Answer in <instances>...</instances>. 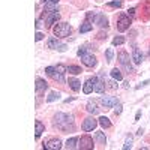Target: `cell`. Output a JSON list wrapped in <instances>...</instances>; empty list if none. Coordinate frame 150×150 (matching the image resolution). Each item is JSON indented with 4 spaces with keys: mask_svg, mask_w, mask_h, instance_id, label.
<instances>
[{
    "mask_svg": "<svg viewBox=\"0 0 150 150\" xmlns=\"http://www.w3.org/2000/svg\"><path fill=\"white\" fill-rule=\"evenodd\" d=\"M54 126L60 131H74V117L65 112H57L54 116Z\"/></svg>",
    "mask_w": 150,
    "mask_h": 150,
    "instance_id": "obj_1",
    "label": "cell"
},
{
    "mask_svg": "<svg viewBox=\"0 0 150 150\" xmlns=\"http://www.w3.org/2000/svg\"><path fill=\"white\" fill-rule=\"evenodd\" d=\"M45 72L50 75L51 78H54L59 83H65V72H68V68L63 65H57V66H48L45 68Z\"/></svg>",
    "mask_w": 150,
    "mask_h": 150,
    "instance_id": "obj_2",
    "label": "cell"
},
{
    "mask_svg": "<svg viewBox=\"0 0 150 150\" xmlns=\"http://www.w3.org/2000/svg\"><path fill=\"white\" fill-rule=\"evenodd\" d=\"M71 32H72V27L68 23H57L53 29V33L56 35V38H66L71 35Z\"/></svg>",
    "mask_w": 150,
    "mask_h": 150,
    "instance_id": "obj_3",
    "label": "cell"
},
{
    "mask_svg": "<svg viewBox=\"0 0 150 150\" xmlns=\"http://www.w3.org/2000/svg\"><path fill=\"white\" fill-rule=\"evenodd\" d=\"M119 62L120 65L126 69L128 72H134V68L131 66V60H129V54L126 51H120L119 53Z\"/></svg>",
    "mask_w": 150,
    "mask_h": 150,
    "instance_id": "obj_4",
    "label": "cell"
},
{
    "mask_svg": "<svg viewBox=\"0 0 150 150\" xmlns=\"http://www.w3.org/2000/svg\"><path fill=\"white\" fill-rule=\"evenodd\" d=\"M131 26V18L128 15H120L119 21H117V30L119 32H125V30H128Z\"/></svg>",
    "mask_w": 150,
    "mask_h": 150,
    "instance_id": "obj_5",
    "label": "cell"
},
{
    "mask_svg": "<svg viewBox=\"0 0 150 150\" xmlns=\"http://www.w3.org/2000/svg\"><path fill=\"white\" fill-rule=\"evenodd\" d=\"M78 147H80L81 150H89V149H93V138H92V137H89V135L81 137V138H80V144H78Z\"/></svg>",
    "mask_w": 150,
    "mask_h": 150,
    "instance_id": "obj_6",
    "label": "cell"
},
{
    "mask_svg": "<svg viewBox=\"0 0 150 150\" xmlns=\"http://www.w3.org/2000/svg\"><path fill=\"white\" fill-rule=\"evenodd\" d=\"M81 62H83L86 66H89V68H93V66H96V63H98L96 57H95L93 54H90V53H84V54L81 56Z\"/></svg>",
    "mask_w": 150,
    "mask_h": 150,
    "instance_id": "obj_7",
    "label": "cell"
},
{
    "mask_svg": "<svg viewBox=\"0 0 150 150\" xmlns=\"http://www.w3.org/2000/svg\"><path fill=\"white\" fill-rule=\"evenodd\" d=\"M96 125H98V120H96V119L87 117V119H84V122H83V131L90 132V131H93V129L96 128Z\"/></svg>",
    "mask_w": 150,
    "mask_h": 150,
    "instance_id": "obj_8",
    "label": "cell"
},
{
    "mask_svg": "<svg viewBox=\"0 0 150 150\" xmlns=\"http://www.w3.org/2000/svg\"><path fill=\"white\" fill-rule=\"evenodd\" d=\"M60 147H62V141L59 138H51L47 143H44V149H48V150H59Z\"/></svg>",
    "mask_w": 150,
    "mask_h": 150,
    "instance_id": "obj_9",
    "label": "cell"
},
{
    "mask_svg": "<svg viewBox=\"0 0 150 150\" xmlns=\"http://www.w3.org/2000/svg\"><path fill=\"white\" fill-rule=\"evenodd\" d=\"M47 87H48V84H47L45 80H42L39 77L36 78V95L38 96H42V93L47 90Z\"/></svg>",
    "mask_w": 150,
    "mask_h": 150,
    "instance_id": "obj_10",
    "label": "cell"
},
{
    "mask_svg": "<svg viewBox=\"0 0 150 150\" xmlns=\"http://www.w3.org/2000/svg\"><path fill=\"white\" fill-rule=\"evenodd\" d=\"M60 20V14L57 11H54V12H50V14H47V20H45V24L50 27V26H53L54 23H57Z\"/></svg>",
    "mask_w": 150,
    "mask_h": 150,
    "instance_id": "obj_11",
    "label": "cell"
},
{
    "mask_svg": "<svg viewBox=\"0 0 150 150\" xmlns=\"http://www.w3.org/2000/svg\"><path fill=\"white\" fill-rule=\"evenodd\" d=\"M95 81H96V77H93V78H87V80H86L84 87H83V92H84L86 95H89V93H92V92H93Z\"/></svg>",
    "mask_w": 150,
    "mask_h": 150,
    "instance_id": "obj_12",
    "label": "cell"
},
{
    "mask_svg": "<svg viewBox=\"0 0 150 150\" xmlns=\"http://www.w3.org/2000/svg\"><path fill=\"white\" fill-rule=\"evenodd\" d=\"M101 102L105 108H111L112 105H116L119 101L116 98H112V96H101Z\"/></svg>",
    "mask_w": 150,
    "mask_h": 150,
    "instance_id": "obj_13",
    "label": "cell"
},
{
    "mask_svg": "<svg viewBox=\"0 0 150 150\" xmlns=\"http://www.w3.org/2000/svg\"><path fill=\"white\" fill-rule=\"evenodd\" d=\"M132 60H134V63H137V65H140L141 62H143V53L140 51V48H134V51H132Z\"/></svg>",
    "mask_w": 150,
    "mask_h": 150,
    "instance_id": "obj_14",
    "label": "cell"
},
{
    "mask_svg": "<svg viewBox=\"0 0 150 150\" xmlns=\"http://www.w3.org/2000/svg\"><path fill=\"white\" fill-rule=\"evenodd\" d=\"M104 90H105V83H104L102 80H99V78L96 77L95 87H93V92H96V93H104Z\"/></svg>",
    "mask_w": 150,
    "mask_h": 150,
    "instance_id": "obj_15",
    "label": "cell"
},
{
    "mask_svg": "<svg viewBox=\"0 0 150 150\" xmlns=\"http://www.w3.org/2000/svg\"><path fill=\"white\" fill-rule=\"evenodd\" d=\"M78 143H80V138L78 137H72V138H69L68 141H66V144H65V147L69 150H72V149H77L78 147Z\"/></svg>",
    "mask_w": 150,
    "mask_h": 150,
    "instance_id": "obj_16",
    "label": "cell"
},
{
    "mask_svg": "<svg viewBox=\"0 0 150 150\" xmlns=\"http://www.w3.org/2000/svg\"><path fill=\"white\" fill-rule=\"evenodd\" d=\"M44 131H45V126L39 120H36L35 122V137H36V138H39V137L44 134Z\"/></svg>",
    "mask_w": 150,
    "mask_h": 150,
    "instance_id": "obj_17",
    "label": "cell"
},
{
    "mask_svg": "<svg viewBox=\"0 0 150 150\" xmlns=\"http://www.w3.org/2000/svg\"><path fill=\"white\" fill-rule=\"evenodd\" d=\"M95 23L98 24L99 27H108V18H107L105 15H102V14H99V15L96 17Z\"/></svg>",
    "mask_w": 150,
    "mask_h": 150,
    "instance_id": "obj_18",
    "label": "cell"
},
{
    "mask_svg": "<svg viewBox=\"0 0 150 150\" xmlns=\"http://www.w3.org/2000/svg\"><path fill=\"white\" fill-rule=\"evenodd\" d=\"M86 110L89 111L90 114H98V112H99V108H98V105H96V102H95V101H89V102H87Z\"/></svg>",
    "mask_w": 150,
    "mask_h": 150,
    "instance_id": "obj_19",
    "label": "cell"
},
{
    "mask_svg": "<svg viewBox=\"0 0 150 150\" xmlns=\"http://www.w3.org/2000/svg\"><path fill=\"white\" fill-rule=\"evenodd\" d=\"M68 84H69V87H71L74 92H78V90H80V87H81V83H80L78 80H75V78H69Z\"/></svg>",
    "mask_w": 150,
    "mask_h": 150,
    "instance_id": "obj_20",
    "label": "cell"
},
{
    "mask_svg": "<svg viewBox=\"0 0 150 150\" xmlns=\"http://www.w3.org/2000/svg\"><path fill=\"white\" fill-rule=\"evenodd\" d=\"M95 140H96L98 144H107V138H105L104 132H96L95 134Z\"/></svg>",
    "mask_w": 150,
    "mask_h": 150,
    "instance_id": "obj_21",
    "label": "cell"
},
{
    "mask_svg": "<svg viewBox=\"0 0 150 150\" xmlns=\"http://www.w3.org/2000/svg\"><path fill=\"white\" fill-rule=\"evenodd\" d=\"M99 125H101L102 128H105V129L111 128V122H110V119H108V117H105V116H102L101 119H99Z\"/></svg>",
    "mask_w": 150,
    "mask_h": 150,
    "instance_id": "obj_22",
    "label": "cell"
},
{
    "mask_svg": "<svg viewBox=\"0 0 150 150\" xmlns=\"http://www.w3.org/2000/svg\"><path fill=\"white\" fill-rule=\"evenodd\" d=\"M60 44H59V38H50L48 39V48H59Z\"/></svg>",
    "mask_w": 150,
    "mask_h": 150,
    "instance_id": "obj_23",
    "label": "cell"
},
{
    "mask_svg": "<svg viewBox=\"0 0 150 150\" xmlns=\"http://www.w3.org/2000/svg\"><path fill=\"white\" fill-rule=\"evenodd\" d=\"M93 29V26H92V23H89V21H86L84 24H81V27H80V32L81 33H87V32H90Z\"/></svg>",
    "mask_w": 150,
    "mask_h": 150,
    "instance_id": "obj_24",
    "label": "cell"
},
{
    "mask_svg": "<svg viewBox=\"0 0 150 150\" xmlns=\"http://www.w3.org/2000/svg\"><path fill=\"white\" fill-rule=\"evenodd\" d=\"M68 72L72 74V75H78V74H81V68L80 66H75V65H69L68 66Z\"/></svg>",
    "mask_w": 150,
    "mask_h": 150,
    "instance_id": "obj_25",
    "label": "cell"
},
{
    "mask_svg": "<svg viewBox=\"0 0 150 150\" xmlns=\"http://www.w3.org/2000/svg\"><path fill=\"white\" fill-rule=\"evenodd\" d=\"M111 77L114 78V80H117V81H122V78H123V77H122V72H120L117 68H114V69L111 71Z\"/></svg>",
    "mask_w": 150,
    "mask_h": 150,
    "instance_id": "obj_26",
    "label": "cell"
},
{
    "mask_svg": "<svg viewBox=\"0 0 150 150\" xmlns=\"http://www.w3.org/2000/svg\"><path fill=\"white\" fill-rule=\"evenodd\" d=\"M59 98H60V93H59V92H51V93L48 95L47 101H48V102H54V101H57Z\"/></svg>",
    "mask_w": 150,
    "mask_h": 150,
    "instance_id": "obj_27",
    "label": "cell"
},
{
    "mask_svg": "<svg viewBox=\"0 0 150 150\" xmlns=\"http://www.w3.org/2000/svg\"><path fill=\"white\" fill-rule=\"evenodd\" d=\"M125 41H126V39H125L123 36H116L114 39H112V45H123Z\"/></svg>",
    "mask_w": 150,
    "mask_h": 150,
    "instance_id": "obj_28",
    "label": "cell"
},
{
    "mask_svg": "<svg viewBox=\"0 0 150 150\" xmlns=\"http://www.w3.org/2000/svg\"><path fill=\"white\" fill-rule=\"evenodd\" d=\"M122 0H114V2H110L108 3V6H111V8H122Z\"/></svg>",
    "mask_w": 150,
    "mask_h": 150,
    "instance_id": "obj_29",
    "label": "cell"
},
{
    "mask_svg": "<svg viewBox=\"0 0 150 150\" xmlns=\"http://www.w3.org/2000/svg\"><path fill=\"white\" fill-rule=\"evenodd\" d=\"M131 147H132V138H131V137H128V138H126V141H125V146H123V149L126 150V149H131Z\"/></svg>",
    "mask_w": 150,
    "mask_h": 150,
    "instance_id": "obj_30",
    "label": "cell"
},
{
    "mask_svg": "<svg viewBox=\"0 0 150 150\" xmlns=\"http://www.w3.org/2000/svg\"><path fill=\"white\" fill-rule=\"evenodd\" d=\"M122 110H123V105H122L120 102H117V104H116V108H114V112L119 116V114H122Z\"/></svg>",
    "mask_w": 150,
    "mask_h": 150,
    "instance_id": "obj_31",
    "label": "cell"
},
{
    "mask_svg": "<svg viewBox=\"0 0 150 150\" xmlns=\"http://www.w3.org/2000/svg\"><path fill=\"white\" fill-rule=\"evenodd\" d=\"M105 56H107V62H111V60H112V48H108V50H107Z\"/></svg>",
    "mask_w": 150,
    "mask_h": 150,
    "instance_id": "obj_32",
    "label": "cell"
},
{
    "mask_svg": "<svg viewBox=\"0 0 150 150\" xmlns=\"http://www.w3.org/2000/svg\"><path fill=\"white\" fill-rule=\"evenodd\" d=\"M96 17H98V15L95 14V12H89V14H87V21H89V23H90L92 20L95 21V20H96Z\"/></svg>",
    "mask_w": 150,
    "mask_h": 150,
    "instance_id": "obj_33",
    "label": "cell"
},
{
    "mask_svg": "<svg viewBox=\"0 0 150 150\" xmlns=\"http://www.w3.org/2000/svg\"><path fill=\"white\" fill-rule=\"evenodd\" d=\"M147 84H150V80H146V81H143L141 84H138V86H137V87H135V89H137V90H138V89H141V87H146Z\"/></svg>",
    "mask_w": 150,
    "mask_h": 150,
    "instance_id": "obj_34",
    "label": "cell"
},
{
    "mask_svg": "<svg viewBox=\"0 0 150 150\" xmlns=\"http://www.w3.org/2000/svg\"><path fill=\"white\" fill-rule=\"evenodd\" d=\"M84 53H87V48H86V47H83V48H80V50H78V53H77V54H78V56L81 57V56H83Z\"/></svg>",
    "mask_w": 150,
    "mask_h": 150,
    "instance_id": "obj_35",
    "label": "cell"
},
{
    "mask_svg": "<svg viewBox=\"0 0 150 150\" xmlns=\"http://www.w3.org/2000/svg\"><path fill=\"white\" fill-rule=\"evenodd\" d=\"M41 39H44V35H42L41 32H38V33H36V41H41Z\"/></svg>",
    "mask_w": 150,
    "mask_h": 150,
    "instance_id": "obj_36",
    "label": "cell"
},
{
    "mask_svg": "<svg viewBox=\"0 0 150 150\" xmlns=\"http://www.w3.org/2000/svg\"><path fill=\"white\" fill-rule=\"evenodd\" d=\"M57 50H59L60 53H63V51H66V45H65V44H63V45H60V47H59Z\"/></svg>",
    "mask_w": 150,
    "mask_h": 150,
    "instance_id": "obj_37",
    "label": "cell"
},
{
    "mask_svg": "<svg viewBox=\"0 0 150 150\" xmlns=\"http://www.w3.org/2000/svg\"><path fill=\"white\" fill-rule=\"evenodd\" d=\"M134 14H135V9H134V8H131V9L128 11V17H129V15H131V17H134Z\"/></svg>",
    "mask_w": 150,
    "mask_h": 150,
    "instance_id": "obj_38",
    "label": "cell"
},
{
    "mask_svg": "<svg viewBox=\"0 0 150 150\" xmlns=\"http://www.w3.org/2000/svg\"><path fill=\"white\" fill-rule=\"evenodd\" d=\"M108 84H110V87H111V89H116V87H117V84H116L114 81H110Z\"/></svg>",
    "mask_w": 150,
    "mask_h": 150,
    "instance_id": "obj_39",
    "label": "cell"
},
{
    "mask_svg": "<svg viewBox=\"0 0 150 150\" xmlns=\"http://www.w3.org/2000/svg\"><path fill=\"white\" fill-rule=\"evenodd\" d=\"M41 26H42V23H41V20H38V21H36V29H41Z\"/></svg>",
    "mask_w": 150,
    "mask_h": 150,
    "instance_id": "obj_40",
    "label": "cell"
},
{
    "mask_svg": "<svg viewBox=\"0 0 150 150\" xmlns=\"http://www.w3.org/2000/svg\"><path fill=\"white\" fill-rule=\"evenodd\" d=\"M42 2H44V3H47V2H53V3H57L59 0H42Z\"/></svg>",
    "mask_w": 150,
    "mask_h": 150,
    "instance_id": "obj_41",
    "label": "cell"
},
{
    "mask_svg": "<svg viewBox=\"0 0 150 150\" xmlns=\"http://www.w3.org/2000/svg\"><path fill=\"white\" fill-rule=\"evenodd\" d=\"M140 116H141V111H138V112H137V116H135V120H138V119H140Z\"/></svg>",
    "mask_w": 150,
    "mask_h": 150,
    "instance_id": "obj_42",
    "label": "cell"
}]
</instances>
